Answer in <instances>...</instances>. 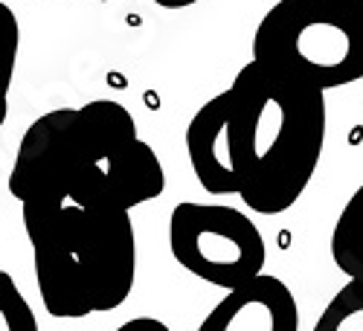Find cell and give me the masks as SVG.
Returning <instances> with one entry per match:
<instances>
[{
	"label": "cell",
	"instance_id": "cell-1",
	"mask_svg": "<svg viewBox=\"0 0 363 331\" xmlns=\"http://www.w3.org/2000/svg\"><path fill=\"white\" fill-rule=\"evenodd\" d=\"M18 203H76L125 209L155 201L166 172L125 105L94 99L41 113L21 137L9 172Z\"/></svg>",
	"mask_w": 363,
	"mask_h": 331
},
{
	"label": "cell",
	"instance_id": "cell-2",
	"mask_svg": "<svg viewBox=\"0 0 363 331\" xmlns=\"http://www.w3.org/2000/svg\"><path fill=\"white\" fill-rule=\"evenodd\" d=\"M224 96L235 195L259 215L288 213L323 157L325 90L250 58Z\"/></svg>",
	"mask_w": 363,
	"mask_h": 331
},
{
	"label": "cell",
	"instance_id": "cell-3",
	"mask_svg": "<svg viewBox=\"0 0 363 331\" xmlns=\"http://www.w3.org/2000/svg\"><path fill=\"white\" fill-rule=\"evenodd\" d=\"M41 305L55 320L116 311L134 291L137 235L125 209L21 203Z\"/></svg>",
	"mask_w": 363,
	"mask_h": 331
},
{
	"label": "cell",
	"instance_id": "cell-4",
	"mask_svg": "<svg viewBox=\"0 0 363 331\" xmlns=\"http://www.w3.org/2000/svg\"><path fill=\"white\" fill-rule=\"evenodd\" d=\"M253 58L335 90L363 79V0H279L256 26Z\"/></svg>",
	"mask_w": 363,
	"mask_h": 331
},
{
	"label": "cell",
	"instance_id": "cell-5",
	"mask_svg": "<svg viewBox=\"0 0 363 331\" xmlns=\"http://www.w3.org/2000/svg\"><path fill=\"white\" fill-rule=\"evenodd\" d=\"M169 250L192 276L224 291L264 274L267 262L259 227L224 203H177L169 215Z\"/></svg>",
	"mask_w": 363,
	"mask_h": 331
},
{
	"label": "cell",
	"instance_id": "cell-6",
	"mask_svg": "<svg viewBox=\"0 0 363 331\" xmlns=\"http://www.w3.org/2000/svg\"><path fill=\"white\" fill-rule=\"evenodd\" d=\"M198 331H299V308L279 276L259 274L230 288Z\"/></svg>",
	"mask_w": 363,
	"mask_h": 331
},
{
	"label": "cell",
	"instance_id": "cell-7",
	"mask_svg": "<svg viewBox=\"0 0 363 331\" xmlns=\"http://www.w3.org/2000/svg\"><path fill=\"white\" fill-rule=\"evenodd\" d=\"M186 155L198 184L209 195H235V169L227 123V96L203 102L186 128Z\"/></svg>",
	"mask_w": 363,
	"mask_h": 331
},
{
	"label": "cell",
	"instance_id": "cell-8",
	"mask_svg": "<svg viewBox=\"0 0 363 331\" xmlns=\"http://www.w3.org/2000/svg\"><path fill=\"white\" fill-rule=\"evenodd\" d=\"M331 259L343 276L363 285V184L346 201L331 230Z\"/></svg>",
	"mask_w": 363,
	"mask_h": 331
},
{
	"label": "cell",
	"instance_id": "cell-9",
	"mask_svg": "<svg viewBox=\"0 0 363 331\" xmlns=\"http://www.w3.org/2000/svg\"><path fill=\"white\" fill-rule=\"evenodd\" d=\"M311 331H363V285L349 279L328 299Z\"/></svg>",
	"mask_w": 363,
	"mask_h": 331
},
{
	"label": "cell",
	"instance_id": "cell-10",
	"mask_svg": "<svg viewBox=\"0 0 363 331\" xmlns=\"http://www.w3.org/2000/svg\"><path fill=\"white\" fill-rule=\"evenodd\" d=\"M18 47H21L18 18L6 0H0V128H4L9 113V90L15 79V64H18Z\"/></svg>",
	"mask_w": 363,
	"mask_h": 331
},
{
	"label": "cell",
	"instance_id": "cell-11",
	"mask_svg": "<svg viewBox=\"0 0 363 331\" xmlns=\"http://www.w3.org/2000/svg\"><path fill=\"white\" fill-rule=\"evenodd\" d=\"M0 331H41L33 305L6 270H0Z\"/></svg>",
	"mask_w": 363,
	"mask_h": 331
},
{
	"label": "cell",
	"instance_id": "cell-12",
	"mask_svg": "<svg viewBox=\"0 0 363 331\" xmlns=\"http://www.w3.org/2000/svg\"><path fill=\"white\" fill-rule=\"evenodd\" d=\"M113 331H172V328L163 320H157V317H134V320L123 322Z\"/></svg>",
	"mask_w": 363,
	"mask_h": 331
},
{
	"label": "cell",
	"instance_id": "cell-13",
	"mask_svg": "<svg viewBox=\"0 0 363 331\" xmlns=\"http://www.w3.org/2000/svg\"><path fill=\"white\" fill-rule=\"evenodd\" d=\"M155 4L163 6V9H186V6L201 4V0H155Z\"/></svg>",
	"mask_w": 363,
	"mask_h": 331
},
{
	"label": "cell",
	"instance_id": "cell-14",
	"mask_svg": "<svg viewBox=\"0 0 363 331\" xmlns=\"http://www.w3.org/2000/svg\"><path fill=\"white\" fill-rule=\"evenodd\" d=\"M6 4H21V0H6Z\"/></svg>",
	"mask_w": 363,
	"mask_h": 331
}]
</instances>
